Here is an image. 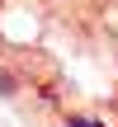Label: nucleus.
<instances>
[{
	"label": "nucleus",
	"instance_id": "obj_1",
	"mask_svg": "<svg viewBox=\"0 0 118 127\" xmlns=\"http://www.w3.org/2000/svg\"><path fill=\"white\" fill-rule=\"evenodd\" d=\"M14 94H19V80L9 66H0V99H14Z\"/></svg>",
	"mask_w": 118,
	"mask_h": 127
},
{
	"label": "nucleus",
	"instance_id": "obj_2",
	"mask_svg": "<svg viewBox=\"0 0 118 127\" xmlns=\"http://www.w3.org/2000/svg\"><path fill=\"white\" fill-rule=\"evenodd\" d=\"M61 127H95V123H90V118H80V113H66V118H61Z\"/></svg>",
	"mask_w": 118,
	"mask_h": 127
}]
</instances>
